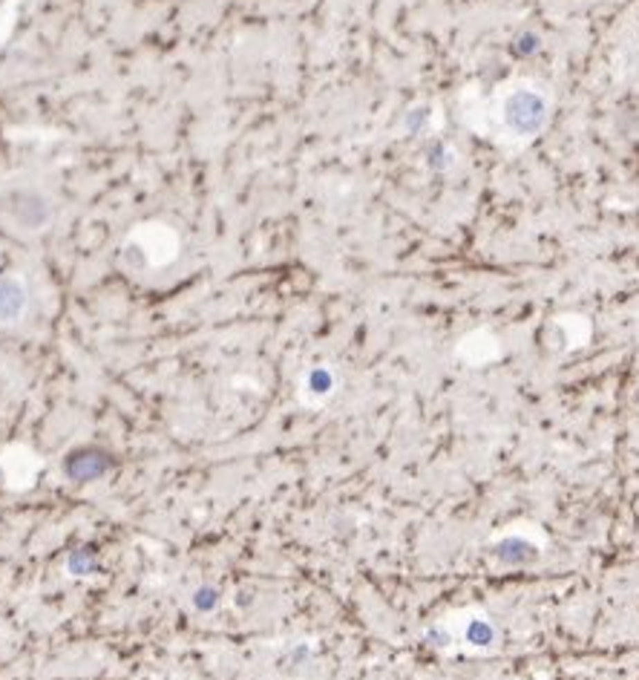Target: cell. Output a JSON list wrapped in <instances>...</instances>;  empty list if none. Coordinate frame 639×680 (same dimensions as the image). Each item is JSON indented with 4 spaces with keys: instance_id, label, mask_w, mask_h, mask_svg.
Here are the masks:
<instances>
[{
    "instance_id": "1",
    "label": "cell",
    "mask_w": 639,
    "mask_h": 680,
    "mask_svg": "<svg viewBox=\"0 0 639 680\" xmlns=\"http://www.w3.org/2000/svg\"><path fill=\"white\" fill-rule=\"evenodd\" d=\"M504 121L516 136H539L547 121V98L539 90H516L504 104Z\"/></svg>"
},
{
    "instance_id": "2",
    "label": "cell",
    "mask_w": 639,
    "mask_h": 680,
    "mask_svg": "<svg viewBox=\"0 0 639 680\" xmlns=\"http://www.w3.org/2000/svg\"><path fill=\"white\" fill-rule=\"evenodd\" d=\"M21 309V288L12 280H0V320H9Z\"/></svg>"
}]
</instances>
